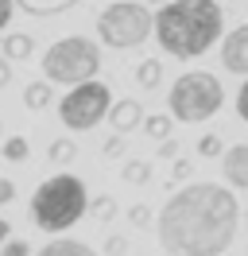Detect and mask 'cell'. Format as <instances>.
<instances>
[{"label":"cell","mask_w":248,"mask_h":256,"mask_svg":"<svg viewBox=\"0 0 248 256\" xmlns=\"http://www.w3.org/2000/svg\"><path fill=\"white\" fill-rule=\"evenodd\" d=\"M144 132L152 136V140H170V112H152V116H144Z\"/></svg>","instance_id":"cell-15"},{"label":"cell","mask_w":248,"mask_h":256,"mask_svg":"<svg viewBox=\"0 0 248 256\" xmlns=\"http://www.w3.org/2000/svg\"><path fill=\"white\" fill-rule=\"evenodd\" d=\"M236 225H240L236 194L217 182H194L167 198L155 233L167 256H217L232 244Z\"/></svg>","instance_id":"cell-1"},{"label":"cell","mask_w":248,"mask_h":256,"mask_svg":"<svg viewBox=\"0 0 248 256\" xmlns=\"http://www.w3.org/2000/svg\"><path fill=\"white\" fill-rule=\"evenodd\" d=\"M31 47H35V39H31L28 32H12V35H4V58H8V62H20V58H28Z\"/></svg>","instance_id":"cell-13"},{"label":"cell","mask_w":248,"mask_h":256,"mask_svg":"<svg viewBox=\"0 0 248 256\" xmlns=\"http://www.w3.org/2000/svg\"><path fill=\"white\" fill-rule=\"evenodd\" d=\"M108 124L116 136H128L132 128L144 124V109H140V101H116L112 109H108Z\"/></svg>","instance_id":"cell-10"},{"label":"cell","mask_w":248,"mask_h":256,"mask_svg":"<svg viewBox=\"0 0 248 256\" xmlns=\"http://www.w3.org/2000/svg\"><path fill=\"white\" fill-rule=\"evenodd\" d=\"M221 171L229 178V186L248 190V144H232L229 152L221 156Z\"/></svg>","instance_id":"cell-9"},{"label":"cell","mask_w":248,"mask_h":256,"mask_svg":"<svg viewBox=\"0 0 248 256\" xmlns=\"http://www.w3.org/2000/svg\"><path fill=\"white\" fill-rule=\"evenodd\" d=\"M74 156H78V144H74V140H54L50 152H46V160H50V163H70Z\"/></svg>","instance_id":"cell-18"},{"label":"cell","mask_w":248,"mask_h":256,"mask_svg":"<svg viewBox=\"0 0 248 256\" xmlns=\"http://www.w3.org/2000/svg\"><path fill=\"white\" fill-rule=\"evenodd\" d=\"M198 152H202V156H210V160H217L225 148H221V140H217L214 132H210V136H202V140H198Z\"/></svg>","instance_id":"cell-21"},{"label":"cell","mask_w":248,"mask_h":256,"mask_svg":"<svg viewBox=\"0 0 248 256\" xmlns=\"http://www.w3.org/2000/svg\"><path fill=\"white\" fill-rule=\"evenodd\" d=\"M12 12H16L12 0H0V28H8V24H12Z\"/></svg>","instance_id":"cell-27"},{"label":"cell","mask_w":248,"mask_h":256,"mask_svg":"<svg viewBox=\"0 0 248 256\" xmlns=\"http://www.w3.org/2000/svg\"><path fill=\"white\" fill-rule=\"evenodd\" d=\"M86 210H90V194L78 175H50L31 194V222L50 237L78 225Z\"/></svg>","instance_id":"cell-3"},{"label":"cell","mask_w":248,"mask_h":256,"mask_svg":"<svg viewBox=\"0 0 248 256\" xmlns=\"http://www.w3.org/2000/svg\"><path fill=\"white\" fill-rule=\"evenodd\" d=\"M50 105V82H31L28 90H24V109L39 112Z\"/></svg>","instance_id":"cell-14"},{"label":"cell","mask_w":248,"mask_h":256,"mask_svg":"<svg viewBox=\"0 0 248 256\" xmlns=\"http://www.w3.org/2000/svg\"><path fill=\"white\" fill-rule=\"evenodd\" d=\"M16 8H24L28 16H58L66 8H74L78 0H12Z\"/></svg>","instance_id":"cell-12"},{"label":"cell","mask_w":248,"mask_h":256,"mask_svg":"<svg viewBox=\"0 0 248 256\" xmlns=\"http://www.w3.org/2000/svg\"><path fill=\"white\" fill-rule=\"evenodd\" d=\"M28 140H24V136H8V140H4V148H0V156H4V160L8 163H24L28 160Z\"/></svg>","instance_id":"cell-17"},{"label":"cell","mask_w":248,"mask_h":256,"mask_svg":"<svg viewBox=\"0 0 248 256\" xmlns=\"http://www.w3.org/2000/svg\"><path fill=\"white\" fill-rule=\"evenodd\" d=\"M0 256H31V244H28V240H20V237H12V240L0 244Z\"/></svg>","instance_id":"cell-20"},{"label":"cell","mask_w":248,"mask_h":256,"mask_svg":"<svg viewBox=\"0 0 248 256\" xmlns=\"http://www.w3.org/2000/svg\"><path fill=\"white\" fill-rule=\"evenodd\" d=\"M221 105H225V90H221L217 74H210V70H186V74H178V78L170 82L167 109H170V116L182 120V124L210 120Z\"/></svg>","instance_id":"cell-4"},{"label":"cell","mask_w":248,"mask_h":256,"mask_svg":"<svg viewBox=\"0 0 248 256\" xmlns=\"http://www.w3.org/2000/svg\"><path fill=\"white\" fill-rule=\"evenodd\" d=\"M35 256H97V252H93L86 240H74V237H54V240H46V244H43V248H39Z\"/></svg>","instance_id":"cell-11"},{"label":"cell","mask_w":248,"mask_h":256,"mask_svg":"<svg viewBox=\"0 0 248 256\" xmlns=\"http://www.w3.org/2000/svg\"><path fill=\"white\" fill-rule=\"evenodd\" d=\"M12 198H16V182L12 178H0V206H8Z\"/></svg>","instance_id":"cell-26"},{"label":"cell","mask_w":248,"mask_h":256,"mask_svg":"<svg viewBox=\"0 0 248 256\" xmlns=\"http://www.w3.org/2000/svg\"><path fill=\"white\" fill-rule=\"evenodd\" d=\"M8 82H12V62H8V58H0V90H4Z\"/></svg>","instance_id":"cell-28"},{"label":"cell","mask_w":248,"mask_h":256,"mask_svg":"<svg viewBox=\"0 0 248 256\" xmlns=\"http://www.w3.org/2000/svg\"><path fill=\"white\" fill-rule=\"evenodd\" d=\"M236 116L248 124V78H244V86L236 90Z\"/></svg>","instance_id":"cell-24"},{"label":"cell","mask_w":248,"mask_h":256,"mask_svg":"<svg viewBox=\"0 0 248 256\" xmlns=\"http://www.w3.org/2000/svg\"><path fill=\"white\" fill-rule=\"evenodd\" d=\"M174 178H190V163L186 160H174Z\"/></svg>","instance_id":"cell-30"},{"label":"cell","mask_w":248,"mask_h":256,"mask_svg":"<svg viewBox=\"0 0 248 256\" xmlns=\"http://www.w3.org/2000/svg\"><path fill=\"white\" fill-rule=\"evenodd\" d=\"M225 12L217 0H170L155 12V39L174 58H198L217 43Z\"/></svg>","instance_id":"cell-2"},{"label":"cell","mask_w":248,"mask_h":256,"mask_svg":"<svg viewBox=\"0 0 248 256\" xmlns=\"http://www.w3.org/2000/svg\"><path fill=\"white\" fill-rule=\"evenodd\" d=\"M101 70V47L86 39V35H66L58 43L43 50V74L46 82H62V86H86L97 78Z\"/></svg>","instance_id":"cell-5"},{"label":"cell","mask_w":248,"mask_h":256,"mask_svg":"<svg viewBox=\"0 0 248 256\" xmlns=\"http://www.w3.org/2000/svg\"><path fill=\"white\" fill-rule=\"evenodd\" d=\"M4 240H12V229H8V218H0V244Z\"/></svg>","instance_id":"cell-31"},{"label":"cell","mask_w":248,"mask_h":256,"mask_svg":"<svg viewBox=\"0 0 248 256\" xmlns=\"http://www.w3.org/2000/svg\"><path fill=\"white\" fill-rule=\"evenodd\" d=\"M152 4H170V0H152Z\"/></svg>","instance_id":"cell-32"},{"label":"cell","mask_w":248,"mask_h":256,"mask_svg":"<svg viewBox=\"0 0 248 256\" xmlns=\"http://www.w3.org/2000/svg\"><path fill=\"white\" fill-rule=\"evenodd\" d=\"M112 109V90H108L105 82H86V86H74L70 94L58 101V116L66 128H74V132H86V128L101 124Z\"/></svg>","instance_id":"cell-7"},{"label":"cell","mask_w":248,"mask_h":256,"mask_svg":"<svg viewBox=\"0 0 248 256\" xmlns=\"http://www.w3.org/2000/svg\"><path fill=\"white\" fill-rule=\"evenodd\" d=\"M152 32H155V16L144 4H132V0H116V4H108L105 12L97 16V35L112 50L140 47Z\"/></svg>","instance_id":"cell-6"},{"label":"cell","mask_w":248,"mask_h":256,"mask_svg":"<svg viewBox=\"0 0 248 256\" xmlns=\"http://www.w3.org/2000/svg\"><path fill=\"white\" fill-rule=\"evenodd\" d=\"M174 152H178V144H174V140H163V148H159V156H163V160H174Z\"/></svg>","instance_id":"cell-29"},{"label":"cell","mask_w":248,"mask_h":256,"mask_svg":"<svg viewBox=\"0 0 248 256\" xmlns=\"http://www.w3.org/2000/svg\"><path fill=\"white\" fill-rule=\"evenodd\" d=\"M148 175H152V167H148L144 160L124 163V178H128V182H148Z\"/></svg>","instance_id":"cell-19"},{"label":"cell","mask_w":248,"mask_h":256,"mask_svg":"<svg viewBox=\"0 0 248 256\" xmlns=\"http://www.w3.org/2000/svg\"><path fill=\"white\" fill-rule=\"evenodd\" d=\"M105 252H108V256H124V252H128V240H124V237H108Z\"/></svg>","instance_id":"cell-25"},{"label":"cell","mask_w":248,"mask_h":256,"mask_svg":"<svg viewBox=\"0 0 248 256\" xmlns=\"http://www.w3.org/2000/svg\"><path fill=\"white\" fill-rule=\"evenodd\" d=\"M159 78H163V66L155 62V58H144V62L136 66V82L144 86V90H152V86H159Z\"/></svg>","instance_id":"cell-16"},{"label":"cell","mask_w":248,"mask_h":256,"mask_svg":"<svg viewBox=\"0 0 248 256\" xmlns=\"http://www.w3.org/2000/svg\"><path fill=\"white\" fill-rule=\"evenodd\" d=\"M93 214H97L101 222H108V218L116 214V202H112V198H97V202H93Z\"/></svg>","instance_id":"cell-22"},{"label":"cell","mask_w":248,"mask_h":256,"mask_svg":"<svg viewBox=\"0 0 248 256\" xmlns=\"http://www.w3.org/2000/svg\"><path fill=\"white\" fill-rule=\"evenodd\" d=\"M221 66H225L229 74L248 78V24L232 28V32L221 39Z\"/></svg>","instance_id":"cell-8"},{"label":"cell","mask_w":248,"mask_h":256,"mask_svg":"<svg viewBox=\"0 0 248 256\" xmlns=\"http://www.w3.org/2000/svg\"><path fill=\"white\" fill-rule=\"evenodd\" d=\"M128 218H132V225L148 229V225H152V210H148V206H132V210H128Z\"/></svg>","instance_id":"cell-23"}]
</instances>
